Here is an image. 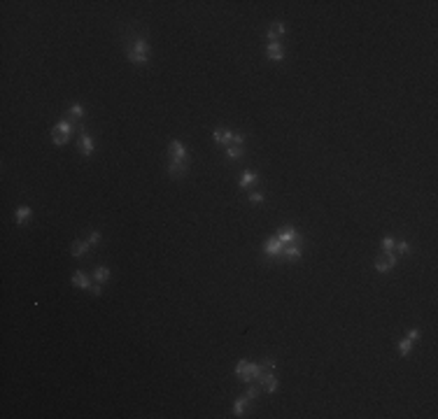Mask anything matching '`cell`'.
I'll list each match as a JSON object with an SVG mask.
<instances>
[{
  "mask_svg": "<svg viewBox=\"0 0 438 419\" xmlns=\"http://www.w3.org/2000/svg\"><path fill=\"white\" fill-rule=\"evenodd\" d=\"M126 58L133 65H147L150 63V42L142 35L126 38Z\"/></svg>",
  "mask_w": 438,
  "mask_h": 419,
  "instance_id": "1",
  "label": "cell"
},
{
  "mask_svg": "<svg viewBox=\"0 0 438 419\" xmlns=\"http://www.w3.org/2000/svg\"><path fill=\"white\" fill-rule=\"evenodd\" d=\"M79 154L84 158H91L94 156V137L89 135V131H86L84 126H79Z\"/></svg>",
  "mask_w": 438,
  "mask_h": 419,
  "instance_id": "2",
  "label": "cell"
},
{
  "mask_svg": "<svg viewBox=\"0 0 438 419\" xmlns=\"http://www.w3.org/2000/svg\"><path fill=\"white\" fill-rule=\"evenodd\" d=\"M282 249H285V245L280 242L278 235H270V238L264 242V254H266L268 259H280V256H282Z\"/></svg>",
  "mask_w": 438,
  "mask_h": 419,
  "instance_id": "3",
  "label": "cell"
},
{
  "mask_svg": "<svg viewBox=\"0 0 438 419\" xmlns=\"http://www.w3.org/2000/svg\"><path fill=\"white\" fill-rule=\"evenodd\" d=\"M396 261H399V256H396L394 251H385L382 256H378V259H375V270H378V272H389L396 266Z\"/></svg>",
  "mask_w": 438,
  "mask_h": 419,
  "instance_id": "4",
  "label": "cell"
},
{
  "mask_svg": "<svg viewBox=\"0 0 438 419\" xmlns=\"http://www.w3.org/2000/svg\"><path fill=\"white\" fill-rule=\"evenodd\" d=\"M419 335H422V331H419V328H413V331H410V333H408L406 338L399 343V354H401V356L410 354V352H413V345L419 340Z\"/></svg>",
  "mask_w": 438,
  "mask_h": 419,
  "instance_id": "5",
  "label": "cell"
},
{
  "mask_svg": "<svg viewBox=\"0 0 438 419\" xmlns=\"http://www.w3.org/2000/svg\"><path fill=\"white\" fill-rule=\"evenodd\" d=\"M257 384L266 389L268 394H275V391H278V377H275L273 370H264V373L257 377Z\"/></svg>",
  "mask_w": 438,
  "mask_h": 419,
  "instance_id": "6",
  "label": "cell"
},
{
  "mask_svg": "<svg viewBox=\"0 0 438 419\" xmlns=\"http://www.w3.org/2000/svg\"><path fill=\"white\" fill-rule=\"evenodd\" d=\"M75 131H79V126H75L70 119H61L58 124L52 128V137L56 135H68V137H73L75 135Z\"/></svg>",
  "mask_w": 438,
  "mask_h": 419,
  "instance_id": "7",
  "label": "cell"
},
{
  "mask_svg": "<svg viewBox=\"0 0 438 419\" xmlns=\"http://www.w3.org/2000/svg\"><path fill=\"white\" fill-rule=\"evenodd\" d=\"M301 254H303V242H291V245H285L280 259H282V261L294 263V261H299L301 259Z\"/></svg>",
  "mask_w": 438,
  "mask_h": 419,
  "instance_id": "8",
  "label": "cell"
},
{
  "mask_svg": "<svg viewBox=\"0 0 438 419\" xmlns=\"http://www.w3.org/2000/svg\"><path fill=\"white\" fill-rule=\"evenodd\" d=\"M187 172H189V161L168 158V175H171V177H184Z\"/></svg>",
  "mask_w": 438,
  "mask_h": 419,
  "instance_id": "9",
  "label": "cell"
},
{
  "mask_svg": "<svg viewBox=\"0 0 438 419\" xmlns=\"http://www.w3.org/2000/svg\"><path fill=\"white\" fill-rule=\"evenodd\" d=\"M278 238L282 245H291V242H303V238H301V233L294 226H282L278 233Z\"/></svg>",
  "mask_w": 438,
  "mask_h": 419,
  "instance_id": "10",
  "label": "cell"
},
{
  "mask_svg": "<svg viewBox=\"0 0 438 419\" xmlns=\"http://www.w3.org/2000/svg\"><path fill=\"white\" fill-rule=\"evenodd\" d=\"M168 158H180V161H189V152L180 140H172L168 145Z\"/></svg>",
  "mask_w": 438,
  "mask_h": 419,
  "instance_id": "11",
  "label": "cell"
},
{
  "mask_svg": "<svg viewBox=\"0 0 438 419\" xmlns=\"http://www.w3.org/2000/svg\"><path fill=\"white\" fill-rule=\"evenodd\" d=\"M233 131H229V128H214L212 131V140L217 142V145H224V147H229V145H233Z\"/></svg>",
  "mask_w": 438,
  "mask_h": 419,
  "instance_id": "12",
  "label": "cell"
},
{
  "mask_svg": "<svg viewBox=\"0 0 438 419\" xmlns=\"http://www.w3.org/2000/svg\"><path fill=\"white\" fill-rule=\"evenodd\" d=\"M91 251V245L86 240H73L70 242V256L73 259H82V256H86Z\"/></svg>",
  "mask_w": 438,
  "mask_h": 419,
  "instance_id": "13",
  "label": "cell"
},
{
  "mask_svg": "<svg viewBox=\"0 0 438 419\" xmlns=\"http://www.w3.org/2000/svg\"><path fill=\"white\" fill-rule=\"evenodd\" d=\"M266 56L270 58V61H285V49H282V42H268V47H266Z\"/></svg>",
  "mask_w": 438,
  "mask_h": 419,
  "instance_id": "14",
  "label": "cell"
},
{
  "mask_svg": "<svg viewBox=\"0 0 438 419\" xmlns=\"http://www.w3.org/2000/svg\"><path fill=\"white\" fill-rule=\"evenodd\" d=\"M70 284L73 286H77V289H84V291H91V286H94V282L86 277L82 270H75V275H73V280H70Z\"/></svg>",
  "mask_w": 438,
  "mask_h": 419,
  "instance_id": "15",
  "label": "cell"
},
{
  "mask_svg": "<svg viewBox=\"0 0 438 419\" xmlns=\"http://www.w3.org/2000/svg\"><path fill=\"white\" fill-rule=\"evenodd\" d=\"M264 370H261V366L259 363H249L247 361V368H245V375L240 377V382H245V384H249V382H254L259 375H261Z\"/></svg>",
  "mask_w": 438,
  "mask_h": 419,
  "instance_id": "16",
  "label": "cell"
},
{
  "mask_svg": "<svg viewBox=\"0 0 438 419\" xmlns=\"http://www.w3.org/2000/svg\"><path fill=\"white\" fill-rule=\"evenodd\" d=\"M65 119H70L75 126H82V119H84V107H82V105H70V110L65 112Z\"/></svg>",
  "mask_w": 438,
  "mask_h": 419,
  "instance_id": "17",
  "label": "cell"
},
{
  "mask_svg": "<svg viewBox=\"0 0 438 419\" xmlns=\"http://www.w3.org/2000/svg\"><path fill=\"white\" fill-rule=\"evenodd\" d=\"M282 35H285V23H282V21L270 23V28H268V42H280Z\"/></svg>",
  "mask_w": 438,
  "mask_h": 419,
  "instance_id": "18",
  "label": "cell"
},
{
  "mask_svg": "<svg viewBox=\"0 0 438 419\" xmlns=\"http://www.w3.org/2000/svg\"><path fill=\"white\" fill-rule=\"evenodd\" d=\"M31 214H33V210L28 208V205H19V208L14 210V221H17L19 226H23V224H26V219H28Z\"/></svg>",
  "mask_w": 438,
  "mask_h": 419,
  "instance_id": "19",
  "label": "cell"
},
{
  "mask_svg": "<svg viewBox=\"0 0 438 419\" xmlns=\"http://www.w3.org/2000/svg\"><path fill=\"white\" fill-rule=\"evenodd\" d=\"M243 156H245V149H243V147H238V145L226 147V158H229V161H238V158H243Z\"/></svg>",
  "mask_w": 438,
  "mask_h": 419,
  "instance_id": "20",
  "label": "cell"
},
{
  "mask_svg": "<svg viewBox=\"0 0 438 419\" xmlns=\"http://www.w3.org/2000/svg\"><path fill=\"white\" fill-rule=\"evenodd\" d=\"M107 280H110V268H107V266H98L96 270H94V282L105 284Z\"/></svg>",
  "mask_w": 438,
  "mask_h": 419,
  "instance_id": "21",
  "label": "cell"
},
{
  "mask_svg": "<svg viewBox=\"0 0 438 419\" xmlns=\"http://www.w3.org/2000/svg\"><path fill=\"white\" fill-rule=\"evenodd\" d=\"M254 182H259V175L254 170H245V175L240 177V189H247L249 184H254Z\"/></svg>",
  "mask_w": 438,
  "mask_h": 419,
  "instance_id": "22",
  "label": "cell"
},
{
  "mask_svg": "<svg viewBox=\"0 0 438 419\" xmlns=\"http://www.w3.org/2000/svg\"><path fill=\"white\" fill-rule=\"evenodd\" d=\"M247 403H249V398H247V396H243V398H238V400H235V405H233V415H235V417H245Z\"/></svg>",
  "mask_w": 438,
  "mask_h": 419,
  "instance_id": "23",
  "label": "cell"
},
{
  "mask_svg": "<svg viewBox=\"0 0 438 419\" xmlns=\"http://www.w3.org/2000/svg\"><path fill=\"white\" fill-rule=\"evenodd\" d=\"M275 368H278V361H275L273 356H266V359L261 361V370H273V373H275Z\"/></svg>",
  "mask_w": 438,
  "mask_h": 419,
  "instance_id": "24",
  "label": "cell"
},
{
  "mask_svg": "<svg viewBox=\"0 0 438 419\" xmlns=\"http://www.w3.org/2000/svg\"><path fill=\"white\" fill-rule=\"evenodd\" d=\"M394 247H396V251H394L396 256H403V254H410V242H406V240H403V242H399V245H394Z\"/></svg>",
  "mask_w": 438,
  "mask_h": 419,
  "instance_id": "25",
  "label": "cell"
},
{
  "mask_svg": "<svg viewBox=\"0 0 438 419\" xmlns=\"http://www.w3.org/2000/svg\"><path fill=\"white\" fill-rule=\"evenodd\" d=\"M86 242H89L91 247H96L98 242H100V230H91V233L86 235Z\"/></svg>",
  "mask_w": 438,
  "mask_h": 419,
  "instance_id": "26",
  "label": "cell"
},
{
  "mask_svg": "<svg viewBox=\"0 0 438 419\" xmlns=\"http://www.w3.org/2000/svg\"><path fill=\"white\" fill-rule=\"evenodd\" d=\"M245 396L249 398V400H254V398L259 396V384H252V382H249V389L245 391Z\"/></svg>",
  "mask_w": 438,
  "mask_h": 419,
  "instance_id": "27",
  "label": "cell"
},
{
  "mask_svg": "<svg viewBox=\"0 0 438 419\" xmlns=\"http://www.w3.org/2000/svg\"><path fill=\"white\" fill-rule=\"evenodd\" d=\"M380 245H382V251H394V238H382V242H380Z\"/></svg>",
  "mask_w": 438,
  "mask_h": 419,
  "instance_id": "28",
  "label": "cell"
},
{
  "mask_svg": "<svg viewBox=\"0 0 438 419\" xmlns=\"http://www.w3.org/2000/svg\"><path fill=\"white\" fill-rule=\"evenodd\" d=\"M245 368H247V361H238V366H235V377L238 380L245 375Z\"/></svg>",
  "mask_w": 438,
  "mask_h": 419,
  "instance_id": "29",
  "label": "cell"
},
{
  "mask_svg": "<svg viewBox=\"0 0 438 419\" xmlns=\"http://www.w3.org/2000/svg\"><path fill=\"white\" fill-rule=\"evenodd\" d=\"M249 203H264V193H261V191H252V193H249Z\"/></svg>",
  "mask_w": 438,
  "mask_h": 419,
  "instance_id": "30",
  "label": "cell"
},
{
  "mask_svg": "<svg viewBox=\"0 0 438 419\" xmlns=\"http://www.w3.org/2000/svg\"><path fill=\"white\" fill-rule=\"evenodd\" d=\"M243 142H245V133H235V135H233V145L243 147Z\"/></svg>",
  "mask_w": 438,
  "mask_h": 419,
  "instance_id": "31",
  "label": "cell"
},
{
  "mask_svg": "<svg viewBox=\"0 0 438 419\" xmlns=\"http://www.w3.org/2000/svg\"><path fill=\"white\" fill-rule=\"evenodd\" d=\"M91 293H94V296H100V293H103V286H100L98 282H94V286H91Z\"/></svg>",
  "mask_w": 438,
  "mask_h": 419,
  "instance_id": "32",
  "label": "cell"
}]
</instances>
